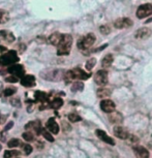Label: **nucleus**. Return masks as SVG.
I'll list each match as a JSON object with an SVG mask.
<instances>
[{"label": "nucleus", "mask_w": 152, "mask_h": 158, "mask_svg": "<svg viewBox=\"0 0 152 158\" xmlns=\"http://www.w3.org/2000/svg\"><path fill=\"white\" fill-rule=\"evenodd\" d=\"M88 77H90V73H87L81 68H74L64 73V80L66 83H70L74 80H87Z\"/></svg>", "instance_id": "f257e3e1"}, {"label": "nucleus", "mask_w": 152, "mask_h": 158, "mask_svg": "<svg viewBox=\"0 0 152 158\" xmlns=\"http://www.w3.org/2000/svg\"><path fill=\"white\" fill-rule=\"evenodd\" d=\"M71 46H73V37L70 34H63L61 43L57 47L58 56H66L70 53Z\"/></svg>", "instance_id": "f03ea898"}, {"label": "nucleus", "mask_w": 152, "mask_h": 158, "mask_svg": "<svg viewBox=\"0 0 152 158\" xmlns=\"http://www.w3.org/2000/svg\"><path fill=\"white\" fill-rule=\"evenodd\" d=\"M19 56L17 55V52L14 50L7 51L5 54H2L0 56V66L5 67V66H11L13 64H16L17 62H19Z\"/></svg>", "instance_id": "7ed1b4c3"}, {"label": "nucleus", "mask_w": 152, "mask_h": 158, "mask_svg": "<svg viewBox=\"0 0 152 158\" xmlns=\"http://www.w3.org/2000/svg\"><path fill=\"white\" fill-rule=\"evenodd\" d=\"M95 43V35L92 33L87 34L86 36L80 38L78 41V48L83 52H87Z\"/></svg>", "instance_id": "20e7f679"}, {"label": "nucleus", "mask_w": 152, "mask_h": 158, "mask_svg": "<svg viewBox=\"0 0 152 158\" xmlns=\"http://www.w3.org/2000/svg\"><path fill=\"white\" fill-rule=\"evenodd\" d=\"M6 73H10L11 74H13V76L22 79V77L25 76V68H24L23 65L16 63V64H13V65H11V66H8Z\"/></svg>", "instance_id": "39448f33"}, {"label": "nucleus", "mask_w": 152, "mask_h": 158, "mask_svg": "<svg viewBox=\"0 0 152 158\" xmlns=\"http://www.w3.org/2000/svg\"><path fill=\"white\" fill-rule=\"evenodd\" d=\"M152 14V5L150 3H146L141 5L137 10V17L139 19H144Z\"/></svg>", "instance_id": "423d86ee"}, {"label": "nucleus", "mask_w": 152, "mask_h": 158, "mask_svg": "<svg viewBox=\"0 0 152 158\" xmlns=\"http://www.w3.org/2000/svg\"><path fill=\"white\" fill-rule=\"evenodd\" d=\"M94 81L98 86H103L108 83V73L105 69L98 70L94 76Z\"/></svg>", "instance_id": "0eeeda50"}, {"label": "nucleus", "mask_w": 152, "mask_h": 158, "mask_svg": "<svg viewBox=\"0 0 152 158\" xmlns=\"http://www.w3.org/2000/svg\"><path fill=\"white\" fill-rule=\"evenodd\" d=\"M25 129L29 130L31 132L35 133L36 135H41V131H43V128H41V123L40 121H30L29 123L25 125Z\"/></svg>", "instance_id": "6e6552de"}, {"label": "nucleus", "mask_w": 152, "mask_h": 158, "mask_svg": "<svg viewBox=\"0 0 152 158\" xmlns=\"http://www.w3.org/2000/svg\"><path fill=\"white\" fill-rule=\"evenodd\" d=\"M100 109L103 110V112L107 113V114H110V113L114 112L115 110V103L114 101L110 100V99H103L101 100L100 102Z\"/></svg>", "instance_id": "1a4fd4ad"}, {"label": "nucleus", "mask_w": 152, "mask_h": 158, "mask_svg": "<svg viewBox=\"0 0 152 158\" xmlns=\"http://www.w3.org/2000/svg\"><path fill=\"white\" fill-rule=\"evenodd\" d=\"M133 25L132 20L129 19V18H121V19H118L115 21L114 26L118 29H123V28H129Z\"/></svg>", "instance_id": "9d476101"}, {"label": "nucleus", "mask_w": 152, "mask_h": 158, "mask_svg": "<svg viewBox=\"0 0 152 158\" xmlns=\"http://www.w3.org/2000/svg\"><path fill=\"white\" fill-rule=\"evenodd\" d=\"M0 40L6 44H11L15 41V35L10 30H0Z\"/></svg>", "instance_id": "9b49d317"}, {"label": "nucleus", "mask_w": 152, "mask_h": 158, "mask_svg": "<svg viewBox=\"0 0 152 158\" xmlns=\"http://www.w3.org/2000/svg\"><path fill=\"white\" fill-rule=\"evenodd\" d=\"M114 135L120 139H127L129 138V135L126 129H124L121 126H115L114 127Z\"/></svg>", "instance_id": "f8f14e48"}, {"label": "nucleus", "mask_w": 152, "mask_h": 158, "mask_svg": "<svg viewBox=\"0 0 152 158\" xmlns=\"http://www.w3.org/2000/svg\"><path fill=\"white\" fill-rule=\"evenodd\" d=\"M46 126H47V129L49 130L50 132L54 133V135H57L59 132V125L57 124V122L55 121L54 118H50L47 122Z\"/></svg>", "instance_id": "ddd939ff"}, {"label": "nucleus", "mask_w": 152, "mask_h": 158, "mask_svg": "<svg viewBox=\"0 0 152 158\" xmlns=\"http://www.w3.org/2000/svg\"><path fill=\"white\" fill-rule=\"evenodd\" d=\"M133 151H135L137 158H148L149 152L146 148L142 147V146H135L133 147Z\"/></svg>", "instance_id": "4468645a"}, {"label": "nucleus", "mask_w": 152, "mask_h": 158, "mask_svg": "<svg viewBox=\"0 0 152 158\" xmlns=\"http://www.w3.org/2000/svg\"><path fill=\"white\" fill-rule=\"evenodd\" d=\"M62 38H63V34L59 33V32H54L53 34H51L49 38H48V40H49V43L51 44H53V46H56L58 47L59 44L61 43Z\"/></svg>", "instance_id": "2eb2a0df"}, {"label": "nucleus", "mask_w": 152, "mask_h": 158, "mask_svg": "<svg viewBox=\"0 0 152 158\" xmlns=\"http://www.w3.org/2000/svg\"><path fill=\"white\" fill-rule=\"evenodd\" d=\"M96 135L99 138L101 141H103L105 143H107V144H109V145H111V146H114L115 145V142H114V139H111L110 136L107 135V133L105 132L103 130H100V129H97L96 130Z\"/></svg>", "instance_id": "dca6fc26"}, {"label": "nucleus", "mask_w": 152, "mask_h": 158, "mask_svg": "<svg viewBox=\"0 0 152 158\" xmlns=\"http://www.w3.org/2000/svg\"><path fill=\"white\" fill-rule=\"evenodd\" d=\"M21 84L23 86H25V87H33V86H35L34 76H31V74L24 76L22 79H21Z\"/></svg>", "instance_id": "f3484780"}, {"label": "nucleus", "mask_w": 152, "mask_h": 158, "mask_svg": "<svg viewBox=\"0 0 152 158\" xmlns=\"http://www.w3.org/2000/svg\"><path fill=\"white\" fill-rule=\"evenodd\" d=\"M109 119H110V121L114 124H120V123H122V121H123V117H122V115L119 112L110 113Z\"/></svg>", "instance_id": "a211bd4d"}, {"label": "nucleus", "mask_w": 152, "mask_h": 158, "mask_svg": "<svg viewBox=\"0 0 152 158\" xmlns=\"http://www.w3.org/2000/svg\"><path fill=\"white\" fill-rule=\"evenodd\" d=\"M35 99L36 101H40L41 103H47L49 101V96H48L47 93H44L43 91H36L34 93Z\"/></svg>", "instance_id": "6ab92c4d"}, {"label": "nucleus", "mask_w": 152, "mask_h": 158, "mask_svg": "<svg viewBox=\"0 0 152 158\" xmlns=\"http://www.w3.org/2000/svg\"><path fill=\"white\" fill-rule=\"evenodd\" d=\"M62 104H63V100H62L60 97H56L50 102V108H52L54 110H58L61 108Z\"/></svg>", "instance_id": "aec40b11"}, {"label": "nucleus", "mask_w": 152, "mask_h": 158, "mask_svg": "<svg viewBox=\"0 0 152 158\" xmlns=\"http://www.w3.org/2000/svg\"><path fill=\"white\" fill-rule=\"evenodd\" d=\"M135 35L137 38H146L150 35V31H149V29H147V28L139 29V30L136 32Z\"/></svg>", "instance_id": "412c9836"}, {"label": "nucleus", "mask_w": 152, "mask_h": 158, "mask_svg": "<svg viewBox=\"0 0 152 158\" xmlns=\"http://www.w3.org/2000/svg\"><path fill=\"white\" fill-rule=\"evenodd\" d=\"M10 21V14L5 10H0V24H5Z\"/></svg>", "instance_id": "4be33fe9"}, {"label": "nucleus", "mask_w": 152, "mask_h": 158, "mask_svg": "<svg viewBox=\"0 0 152 158\" xmlns=\"http://www.w3.org/2000/svg\"><path fill=\"white\" fill-rule=\"evenodd\" d=\"M113 63V56L111 54L107 55L105 58L103 59V61H101V65H103V68H108L112 65Z\"/></svg>", "instance_id": "5701e85b"}, {"label": "nucleus", "mask_w": 152, "mask_h": 158, "mask_svg": "<svg viewBox=\"0 0 152 158\" xmlns=\"http://www.w3.org/2000/svg\"><path fill=\"white\" fill-rule=\"evenodd\" d=\"M19 155H21V152L20 151H18V150H8V151H5L4 152L3 157L4 158H11V157L19 156Z\"/></svg>", "instance_id": "b1692460"}, {"label": "nucleus", "mask_w": 152, "mask_h": 158, "mask_svg": "<svg viewBox=\"0 0 152 158\" xmlns=\"http://www.w3.org/2000/svg\"><path fill=\"white\" fill-rule=\"evenodd\" d=\"M83 88H84V84L82 82H76L74 83L73 86H71V91L76 92V91H82Z\"/></svg>", "instance_id": "393cba45"}, {"label": "nucleus", "mask_w": 152, "mask_h": 158, "mask_svg": "<svg viewBox=\"0 0 152 158\" xmlns=\"http://www.w3.org/2000/svg\"><path fill=\"white\" fill-rule=\"evenodd\" d=\"M111 94V91L109 89H106V88H100L99 90L97 91V96L98 97H107Z\"/></svg>", "instance_id": "a878e982"}, {"label": "nucleus", "mask_w": 152, "mask_h": 158, "mask_svg": "<svg viewBox=\"0 0 152 158\" xmlns=\"http://www.w3.org/2000/svg\"><path fill=\"white\" fill-rule=\"evenodd\" d=\"M41 135H44V138L47 139V141L49 142H54V138L52 136V135L50 133V131L48 129H44V128H43V131H41Z\"/></svg>", "instance_id": "bb28decb"}, {"label": "nucleus", "mask_w": 152, "mask_h": 158, "mask_svg": "<svg viewBox=\"0 0 152 158\" xmlns=\"http://www.w3.org/2000/svg\"><path fill=\"white\" fill-rule=\"evenodd\" d=\"M7 146L10 148H16V147H19V146H22V144H21L20 139H11V141L7 143Z\"/></svg>", "instance_id": "cd10ccee"}, {"label": "nucleus", "mask_w": 152, "mask_h": 158, "mask_svg": "<svg viewBox=\"0 0 152 158\" xmlns=\"http://www.w3.org/2000/svg\"><path fill=\"white\" fill-rule=\"evenodd\" d=\"M17 92V88H14V87H8L6 88L5 90L3 91V94H4V96H11V95H14L15 93Z\"/></svg>", "instance_id": "c85d7f7f"}, {"label": "nucleus", "mask_w": 152, "mask_h": 158, "mask_svg": "<svg viewBox=\"0 0 152 158\" xmlns=\"http://www.w3.org/2000/svg\"><path fill=\"white\" fill-rule=\"evenodd\" d=\"M68 120L70 122H79L82 120V118L78 114H76V113H71V114L68 115Z\"/></svg>", "instance_id": "c756f323"}, {"label": "nucleus", "mask_w": 152, "mask_h": 158, "mask_svg": "<svg viewBox=\"0 0 152 158\" xmlns=\"http://www.w3.org/2000/svg\"><path fill=\"white\" fill-rule=\"evenodd\" d=\"M22 138L25 139V141H27V142H32V141H34V135H33V133L32 132H24L23 135H22Z\"/></svg>", "instance_id": "7c9ffc66"}, {"label": "nucleus", "mask_w": 152, "mask_h": 158, "mask_svg": "<svg viewBox=\"0 0 152 158\" xmlns=\"http://www.w3.org/2000/svg\"><path fill=\"white\" fill-rule=\"evenodd\" d=\"M95 63H96V59L95 58L89 59L87 61V63H86V68H87V70H91L92 68L95 66Z\"/></svg>", "instance_id": "2f4dec72"}, {"label": "nucleus", "mask_w": 152, "mask_h": 158, "mask_svg": "<svg viewBox=\"0 0 152 158\" xmlns=\"http://www.w3.org/2000/svg\"><path fill=\"white\" fill-rule=\"evenodd\" d=\"M21 147L23 148V151H24V153H25L26 155H29L32 152V147L30 145H28V144H23Z\"/></svg>", "instance_id": "473e14b6"}, {"label": "nucleus", "mask_w": 152, "mask_h": 158, "mask_svg": "<svg viewBox=\"0 0 152 158\" xmlns=\"http://www.w3.org/2000/svg\"><path fill=\"white\" fill-rule=\"evenodd\" d=\"M110 31H111V29H110L109 26H101L100 27V32L103 34H109Z\"/></svg>", "instance_id": "72a5a7b5"}, {"label": "nucleus", "mask_w": 152, "mask_h": 158, "mask_svg": "<svg viewBox=\"0 0 152 158\" xmlns=\"http://www.w3.org/2000/svg\"><path fill=\"white\" fill-rule=\"evenodd\" d=\"M5 81H6V82H10V83H17V82H18V77L11 74V77H6Z\"/></svg>", "instance_id": "f704fd0d"}, {"label": "nucleus", "mask_w": 152, "mask_h": 158, "mask_svg": "<svg viewBox=\"0 0 152 158\" xmlns=\"http://www.w3.org/2000/svg\"><path fill=\"white\" fill-rule=\"evenodd\" d=\"M13 125H14V122L13 121H11V122H8V124L5 125V127H4V130L6 131V130H10L11 127H13Z\"/></svg>", "instance_id": "c9c22d12"}, {"label": "nucleus", "mask_w": 152, "mask_h": 158, "mask_svg": "<svg viewBox=\"0 0 152 158\" xmlns=\"http://www.w3.org/2000/svg\"><path fill=\"white\" fill-rule=\"evenodd\" d=\"M11 102L13 103V106H15V103H17V106H18V108H20V106H20L21 103H20V101H19V99H18V98H16V99H11Z\"/></svg>", "instance_id": "e433bc0d"}, {"label": "nucleus", "mask_w": 152, "mask_h": 158, "mask_svg": "<svg viewBox=\"0 0 152 158\" xmlns=\"http://www.w3.org/2000/svg\"><path fill=\"white\" fill-rule=\"evenodd\" d=\"M1 93H2V84L0 83V95H1Z\"/></svg>", "instance_id": "4c0bfd02"}, {"label": "nucleus", "mask_w": 152, "mask_h": 158, "mask_svg": "<svg viewBox=\"0 0 152 158\" xmlns=\"http://www.w3.org/2000/svg\"><path fill=\"white\" fill-rule=\"evenodd\" d=\"M1 149H2V146H1V145H0V151H1Z\"/></svg>", "instance_id": "58836bf2"}]
</instances>
